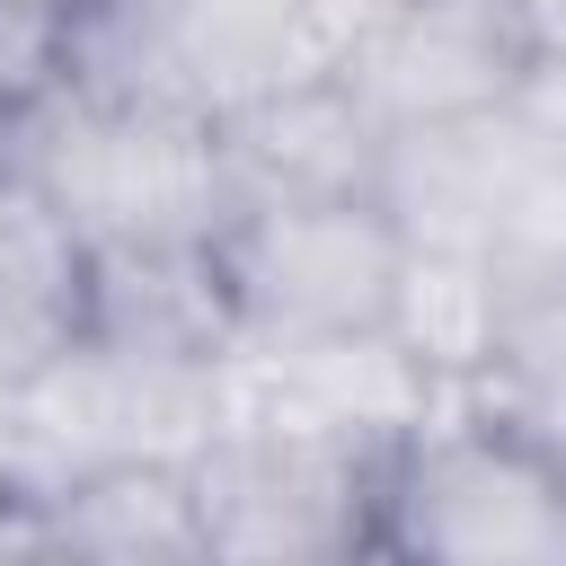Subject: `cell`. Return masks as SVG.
I'll use <instances>...</instances> for the list:
<instances>
[{
    "label": "cell",
    "mask_w": 566,
    "mask_h": 566,
    "mask_svg": "<svg viewBox=\"0 0 566 566\" xmlns=\"http://www.w3.org/2000/svg\"><path fill=\"white\" fill-rule=\"evenodd\" d=\"M18 168L53 195V212L97 248H177L221 239L239 195L221 159V124L186 97H115V88H53L18 115Z\"/></svg>",
    "instance_id": "1"
},
{
    "label": "cell",
    "mask_w": 566,
    "mask_h": 566,
    "mask_svg": "<svg viewBox=\"0 0 566 566\" xmlns=\"http://www.w3.org/2000/svg\"><path fill=\"white\" fill-rule=\"evenodd\" d=\"M35 354H44V345H27V336L0 318V442L18 433V398H27V371H35Z\"/></svg>",
    "instance_id": "13"
},
{
    "label": "cell",
    "mask_w": 566,
    "mask_h": 566,
    "mask_svg": "<svg viewBox=\"0 0 566 566\" xmlns=\"http://www.w3.org/2000/svg\"><path fill=\"white\" fill-rule=\"evenodd\" d=\"M513 18L531 35V53H557L566 44V0H513Z\"/></svg>",
    "instance_id": "14"
},
{
    "label": "cell",
    "mask_w": 566,
    "mask_h": 566,
    "mask_svg": "<svg viewBox=\"0 0 566 566\" xmlns=\"http://www.w3.org/2000/svg\"><path fill=\"white\" fill-rule=\"evenodd\" d=\"M221 283L248 336H310V327H380L389 283L407 265L398 221L380 195H310V203H248L230 212Z\"/></svg>",
    "instance_id": "4"
},
{
    "label": "cell",
    "mask_w": 566,
    "mask_h": 566,
    "mask_svg": "<svg viewBox=\"0 0 566 566\" xmlns=\"http://www.w3.org/2000/svg\"><path fill=\"white\" fill-rule=\"evenodd\" d=\"M513 115H531L548 142H566V44L522 62V80H513Z\"/></svg>",
    "instance_id": "12"
},
{
    "label": "cell",
    "mask_w": 566,
    "mask_h": 566,
    "mask_svg": "<svg viewBox=\"0 0 566 566\" xmlns=\"http://www.w3.org/2000/svg\"><path fill=\"white\" fill-rule=\"evenodd\" d=\"M221 389H230L221 424L301 433V442L363 451V460H398V442H416L424 416L442 407V380L389 327H310V336L239 327L221 354Z\"/></svg>",
    "instance_id": "3"
},
{
    "label": "cell",
    "mask_w": 566,
    "mask_h": 566,
    "mask_svg": "<svg viewBox=\"0 0 566 566\" xmlns=\"http://www.w3.org/2000/svg\"><path fill=\"white\" fill-rule=\"evenodd\" d=\"M0 318L27 345H62L88 318V239L18 159H0Z\"/></svg>",
    "instance_id": "11"
},
{
    "label": "cell",
    "mask_w": 566,
    "mask_h": 566,
    "mask_svg": "<svg viewBox=\"0 0 566 566\" xmlns=\"http://www.w3.org/2000/svg\"><path fill=\"white\" fill-rule=\"evenodd\" d=\"M336 62L318 44L310 0H168L159 18V97H186L212 124Z\"/></svg>",
    "instance_id": "8"
},
{
    "label": "cell",
    "mask_w": 566,
    "mask_h": 566,
    "mask_svg": "<svg viewBox=\"0 0 566 566\" xmlns=\"http://www.w3.org/2000/svg\"><path fill=\"white\" fill-rule=\"evenodd\" d=\"M522 62H531V35H522L513 0H398L363 35L345 80L398 133V124H451V115L504 106Z\"/></svg>",
    "instance_id": "6"
},
{
    "label": "cell",
    "mask_w": 566,
    "mask_h": 566,
    "mask_svg": "<svg viewBox=\"0 0 566 566\" xmlns=\"http://www.w3.org/2000/svg\"><path fill=\"white\" fill-rule=\"evenodd\" d=\"M35 522H44V548H80V557H115V566H142V557H212L203 548V513H195V478L168 469V460L88 469L62 495H44Z\"/></svg>",
    "instance_id": "10"
},
{
    "label": "cell",
    "mask_w": 566,
    "mask_h": 566,
    "mask_svg": "<svg viewBox=\"0 0 566 566\" xmlns=\"http://www.w3.org/2000/svg\"><path fill=\"white\" fill-rule=\"evenodd\" d=\"M380 548L407 557H539L566 566V451L539 442L531 424L495 416L478 389H442L416 442L380 469Z\"/></svg>",
    "instance_id": "2"
},
{
    "label": "cell",
    "mask_w": 566,
    "mask_h": 566,
    "mask_svg": "<svg viewBox=\"0 0 566 566\" xmlns=\"http://www.w3.org/2000/svg\"><path fill=\"white\" fill-rule=\"evenodd\" d=\"M0 539H44V522H35V504L0 478Z\"/></svg>",
    "instance_id": "15"
},
{
    "label": "cell",
    "mask_w": 566,
    "mask_h": 566,
    "mask_svg": "<svg viewBox=\"0 0 566 566\" xmlns=\"http://www.w3.org/2000/svg\"><path fill=\"white\" fill-rule=\"evenodd\" d=\"M504 310H513V283H504L495 256H469V248H407L380 327H389L442 389H478V380L495 371Z\"/></svg>",
    "instance_id": "9"
},
{
    "label": "cell",
    "mask_w": 566,
    "mask_h": 566,
    "mask_svg": "<svg viewBox=\"0 0 566 566\" xmlns=\"http://www.w3.org/2000/svg\"><path fill=\"white\" fill-rule=\"evenodd\" d=\"M380 142H389V124L363 106V88L345 71L292 80V88L221 115V159H230L239 212L248 203H310V195H371Z\"/></svg>",
    "instance_id": "7"
},
{
    "label": "cell",
    "mask_w": 566,
    "mask_h": 566,
    "mask_svg": "<svg viewBox=\"0 0 566 566\" xmlns=\"http://www.w3.org/2000/svg\"><path fill=\"white\" fill-rule=\"evenodd\" d=\"M380 469L389 460L327 451L301 433L221 424L186 478H195V513H203L212 557H336V548L371 539Z\"/></svg>",
    "instance_id": "5"
}]
</instances>
